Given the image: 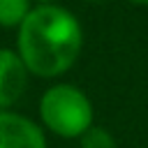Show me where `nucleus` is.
Segmentation results:
<instances>
[{
    "instance_id": "f257e3e1",
    "label": "nucleus",
    "mask_w": 148,
    "mask_h": 148,
    "mask_svg": "<svg viewBox=\"0 0 148 148\" xmlns=\"http://www.w3.org/2000/svg\"><path fill=\"white\" fill-rule=\"evenodd\" d=\"M18 56L28 72L51 79L67 72L83 44L76 16L58 5H39L18 25Z\"/></svg>"
},
{
    "instance_id": "f03ea898",
    "label": "nucleus",
    "mask_w": 148,
    "mask_h": 148,
    "mask_svg": "<svg viewBox=\"0 0 148 148\" xmlns=\"http://www.w3.org/2000/svg\"><path fill=\"white\" fill-rule=\"evenodd\" d=\"M42 123L58 136L74 139L83 136L92 127V104L83 90L69 83L49 88L39 99Z\"/></svg>"
},
{
    "instance_id": "7ed1b4c3",
    "label": "nucleus",
    "mask_w": 148,
    "mask_h": 148,
    "mask_svg": "<svg viewBox=\"0 0 148 148\" xmlns=\"http://www.w3.org/2000/svg\"><path fill=\"white\" fill-rule=\"evenodd\" d=\"M0 148H46V139L30 118L0 111Z\"/></svg>"
},
{
    "instance_id": "20e7f679",
    "label": "nucleus",
    "mask_w": 148,
    "mask_h": 148,
    "mask_svg": "<svg viewBox=\"0 0 148 148\" xmlns=\"http://www.w3.org/2000/svg\"><path fill=\"white\" fill-rule=\"evenodd\" d=\"M28 69L18 53L0 49V109L12 106L25 90Z\"/></svg>"
},
{
    "instance_id": "39448f33",
    "label": "nucleus",
    "mask_w": 148,
    "mask_h": 148,
    "mask_svg": "<svg viewBox=\"0 0 148 148\" xmlns=\"http://www.w3.org/2000/svg\"><path fill=\"white\" fill-rule=\"evenodd\" d=\"M30 14V0H0V25L14 28L21 25Z\"/></svg>"
},
{
    "instance_id": "423d86ee",
    "label": "nucleus",
    "mask_w": 148,
    "mask_h": 148,
    "mask_svg": "<svg viewBox=\"0 0 148 148\" xmlns=\"http://www.w3.org/2000/svg\"><path fill=\"white\" fill-rule=\"evenodd\" d=\"M81 148H116V141L104 127H95L92 125L81 136Z\"/></svg>"
},
{
    "instance_id": "0eeeda50",
    "label": "nucleus",
    "mask_w": 148,
    "mask_h": 148,
    "mask_svg": "<svg viewBox=\"0 0 148 148\" xmlns=\"http://www.w3.org/2000/svg\"><path fill=\"white\" fill-rule=\"evenodd\" d=\"M130 2H134V5H148V0H130Z\"/></svg>"
},
{
    "instance_id": "6e6552de",
    "label": "nucleus",
    "mask_w": 148,
    "mask_h": 148,
    "mask_svg": "<svg viewBox=\"0 0 148 148\" xmlns=\"http://www.w3.org/2000/svg\"><path fill=\"white\" fill-rule=\"evenodd\" d=\"M42 2H49V0H42Z\"/></svg>"
}]
</instances>
